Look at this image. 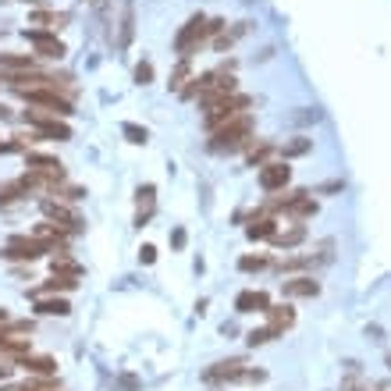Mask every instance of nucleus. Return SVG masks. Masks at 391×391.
I'll list each match as a JSON object with an SVG mask.
<instances>
[{
	"mask_svg": "<svg viewBox=\"0 0 391 391\" xmlns=\"http://www.w3.org/2000/svg\"><path fill=\"white\" fill-rule=\"evenodd\" d=\"M253 114L249 110H242L239 118H232L228 125H220V128H213L210 132V143H206V150L210 153H235V150H246L249 143H253Z\"/></svg>",
	"mask_w": 391,
	"mask_h": 391,
	"instance_id": "obj_1",
	"label": "nucleus"
},
{
	"mask_svg": "<svg viewBox=\"0 0 391 391\" xmlns=\"http://www.w3.org/2000/svg\"><path fill=\"white\" fill-rule=\"evenodd\" d=\"M22 114L39 132V139H58V143L72 139V125L65 118H58V114H46V110H39V107H29V110H22Z\"/></svg>",
	"mask_w": 391,
	"mask_h": 391,
	"instance_id": "obj_2",
	"label": "nucleus"
},
{
	"mask_svg": "<svg viewBox=\"0 0 391 391\" xmlns=\"http://www.w3.org/2000/svg\"><path fill=\"white\" fill-rule=\"evenodd\" d=\"M29 107H43L46 114H58V118H72L75 114V103L68 93L61 89H32V93H22Z\"/></svg>",
	"mask_w": 391,
	"mask_h": 391,
	"instance_id": "obj_3",
	"label": "nucleus"
},
{
	"mask_svg": "<svg viewBox=\"0 0 391 391\" xmlns=\"http://www.w3.org/2000/svg\"><path fill=\"white\" fill-rule=\"evenodd\" d=\"M246 107H253V100L242 96V93H235V96H228V100H220V103L206 107V110H203V125L213 132V128H220V125H228L232 118H239Z\"/></svg>",
	"mask_w": 391,
	"mask_h": 391,
	"instance_id": "obj_4",
	"label": "nucleus"
},
{
	"mask_svg": "<svg viewBox=\"0 0 391 391\" xmlns=\"http://www.w3.org/2000/svg\"><path fill=\"white\" fill-rule=\"evenodd\" d=\"M46 253H53V249H50L46 242L32 239V235H11L8 246L0 249V256H4V260H15V263H32V260H39V256H46Z\"/></svg>",
	"mask_w": 391,
	"mask_h": 391,
	"instance_id": "obj_5",
	"label": "nucleus"
},
{
	"mask_svg": "<svg viewBox=\"0 0 391 391\" xmlns=\"http://www.w3.org/2000/svg\"><path fill=\"white\" fill-rule=\"evenodd\" d=\"M39 210H43V217L50 220V225L65 228L68 235H79V232L86 228V220H82L68 203H61V199H39Z\"/></svg>",
	"mask_w": 391,
	"mask_h": 391,
	"instance_id": "obj_6",
	"label": "nucleus"
},
{
	"mask_svg": "<svg viewBox=\"0 0 391 391\" xmlns=\"http://www.w3.org/2000/svg\"><path fill=\"white\" fill-rule=\"evenodd\" d=\"M203 39H210V36H206V15H192V18L182 25V32L175 36L178 58H192V50H196Z\"/></svg>",
	"mask_w": 391,
	"mask_h": 391,
	"instance_id": "obj_7",
	"label": "nucleus"
},
{
	"mask_svg": "<svg viewBox=\"0 0 391 391\" xmlns=\"http://www.w3.org/2000/svg\"><path fill=\"white\" fill-rule=\"evenodd\" d=\"M246 366H249V363H246L242 356L220 359V363H213V366L203 370V380H206V384H235V380L246 377Z\"/></svg>",
	"mask_w": 391,
	"mask_h": 391,
	"instance_id": "obj_8",
	"label": "nucleus"
},
{
	"mask_svg": "<svg viewBox=\"0 0 391 391\" xmlns=\"http://www.w3.org/2000/svg\"><path fill=\"white\" fill-rule=\"evenodd\" d=\"M25 36L32 39L36 46V61H61L65 58V43L58 39V32H50V29H25Z\"/></svg>",
	"mask_w": 391,
	"mask_h": 391,
	"instance_id": "obj_9",
	"label": "nucleus"
},
{
	"mask_svg": "<svg viewBox=\"0 0 391 391\" xmlns=\"http://www.w3.org/2000/svg\"><path fill=\"white\" fill-rule=\"evenodd\" d=\"M289 182H292L289 160H267V164L260 167V189H263V192H285Z\"/></svg>",
	"mask_w": 391,
	"mask_h": 391,
	"instance_id": "obj_10",
	"label": "nucleus"
},
{
	"mask_svg": "<svg viewBox=\"0 0 391 391\" xmlns=\"http://www.w3.org/2000/svg\"><path fill=\"white\" fill-rule=\"evenodd\" d=\"M281 292L289 299H313V296H320V281L313 274H296L289 281H281Z\"/></svg>",
	"mask_w": 391,
	"mask_h": 391,
	"instance_id": "obj_11",
	"label": "nucleus"
},
{
	"mask_svg": "<svg viewBox=\"0 0 391 391\" xmlns=\"http://www.w3.org/2000/svg\"><path fill=\"white\" fill-rule=\"evenodd\" d=\"M246 235L253 239V242H274V235H277V220L270 217V213H253L249 217V225H246Z\"/></svg>",
	"mask_w": 391,
	"mask_h": 391,
	"instance_id": "obj_12",
	"label": "nucleus"
},
{
	"mask_svg": "<svg viewBox=\"0 0 391 391\" xmlns=\"http://www.w3.org/2000/svg\"><path fill=\"white\" fill-rule=\"evenodd\" d=\"M285 213H289L292 220H306V217H313V213H317V199H313L306 189H296V192L289 196Z\"/></svg>",
	"mask_w": 391,
	"mask_h": 391,
	"instance_id": "obj_13",
	"label": "nucleus"
},
{
	"mask_svg": "<svg viewBox=\"0 0 391 391\" xmlns=\"http://www.w3.org/2000/svg\"><path fill=\"white\" fill-rule=\"evenodd\" d=\"M235 310L239 313H267L270 310V296L267 292H256V289H246L235 296Z\"/></svg>",
	"mask_w": 391,
	"mask_h": 391,
	"instance_id": "obj_14",
	"label": "nucleus"
},
{
	"mask_svg": "<svg viewBox=\"0 0 391 391\" xmlns=\"http://www.w3.org/2000/svg\"><path fill=\"white\" fill-rule=\"evenodd\" d=\"M0 72H8V75L36 72V53H11V50H4V53H0Z\"/></svg>",
	"mask_w": 391,
	"mask_h": 391,
	"instance_id": "obj_15",
	"label": "nucleus"
},
{
	"mask_svg": "<svg viewBox=\"0 0 391 391\" xmlns=\"http://www.w3.org/2000/svg\"><path fill=\"white\" fill-rule=\"evenodd\" d=\"M79 289V277H61V274H53L50 281H43L39 289H32V296L36 299H43V296H65V292H75Z\"/></svg>",
	"mask_w": 391,
	"mask_h": 391,
	"instance_id": "obj_16",
	"label": "nucleus"
},
{
	"mask_svg": "<svg viewBox=\"0 0 391 391\" xmlns=\"http://www.w3.org/2000/svg\"><path fill=\"white\" fill-rule=\"evenodd\" d=\"M18 366H25L32 377H53V373H58V359H53V356H22L18 359Z\"/></svg>",
	"mask_w": 391,
	"mask_h": 391,
	"instance_id": "obj_17",
	"label": "nucleus"
},
{
	"mask_svg": "<svg viewBox=\"0 0 391 391\" xmlns=\"http://www.w3.org/2000/svg\"><path fill=\"white\" fill-rule=\"evenodd\" d=\"M296 324V310L285 303V306H270L267 310V327L274 331V334H285L289 327Z\"/></svg>",
	"mask_w": 391,
	"mask_h": 391,
	"instance_id": "obj_18",
	"label": "nucleus"
},
{
	"mask_svg": "<svg viewBox=\"0 0 391 391\" xmlns=\"http://www.w3.org/2000/svg\"><path fill=\"white\" fill-rule=\"evenodd\" d=\"M153 196H157V185L153 182H146V185H139V192H135V203H139V213H135V225L143 228L146 220L153 217Z\"/></svg>",
	"mask_w": 391,
	"mask_h": 391,
	"instance_id": "obj_19",
	"label": "nucleus"
},
{
	"mask_svg": "<svg viewBox=\"0 0 391 391\" xmlns=\"http://www.w3.org/2000/svg\"><path fill=\"white\" fill-rule=\"evenodd\" d=\"M36 313L39 317H68L72 303L61 299V296H43V299H36Z\"/></svg>",
	"mask_w": 391,
	"mask_h": 391,
	"instance_id": "obj_20",
	"label": "nucleus"
},
{
	"mask_svg": "<svg viewBox=\"0 0 391 391\" xmlns=\"http://www.w3.org/2000/svg\"><path fill=\"white\" fill-rule=\"evenodd\" d=\"M274 150H277V146H274L270 139H253V143L246 146V164H249V167H263V164L270 160Z\"/></svg>",
	"mask_w": 391,
	"mask_h": 391,
	"instance_id": "obj_21",
	"label": "nucleus"
},
{
	"mask_svg": "<svg viewBox=\"0 0 391 391\" xmlns=\"http://www.w3.org/2000/svg\"><path fill=\"white\" fill-rule=\"evenodd\" d=\"M29 25H46L50 32H58V29L68 25V15L65 11H32L29 15Z\"/></svg>",
	"mask_w": 391,
	"mask_h": 391,
	"instance_id": "obj_22",
	"label": "nucleus"
},
{
	"mask_svg": "<svg viewBox=\"0 0 391 391\" xmlns=\"http://www.w3.org/2000/svg\"><path fill=\"white\" fill-rule=\"evenodd\" d=\"M32 192L25 189V182L22 178H15V182H4L0 185V206H11V203H18V199H29Z\"/></svg>",
	"mask_w": 391,
	"mask_h": 391,
	"instance_id": "obj_23",
	"label": "nucleus"
},
{
	"mask_svg": "<svg viewBox=\"0 0 391 391\" xmlns=\"http://www.w3.org/2000/svg\"><path fill=\"white\" fill-rule=\"evenodd\" d=\"M310 150H313V139H306V135H296V139H289V143H281V146H277V153H281V160L306 157Z\"/></svg>",
	"mask_w": 391,
	"mask_h": 391,
	"instance_id": "obj_24",
	"label": "nucleus"
},
{
	"mask_svg": "<svg viewBox=\"0 0 391 391\" xmlns=\"http://www.w3.org/2000/svg\"><path fill=\"white\" fill-rule=\"evenodd\" d=\"M299 242H306V225H292L289 232H277L274 235V246L277 249H296Z\"/></svg>",
	"mask_w": 391,
	"mask_h": 391,
	"instance_id": "obj_25",
	"label": "nucleus"
},
{
	"mask_svg": "<svg viewBox=\"0 0 391 391\" xmlns=\"http://www.w3.org/2000/svg\"><path fill=\"white\" fill-rule=\"evenodd\" d=\"M68 249H61L58 256L50 260V267H53V274H61V277H82V267L72 260V256H65Z\"/></svg>",
	"mask_w": 391,
	"mask_h": 391,
	"instance_id": "obj_26",
	"label": "nucleus"
},
{
	"mask_svg": "<svg viewBox=\"0 0 391 391\" xmlns=\"http://www.w3.org/2000/svg\"><path fill=\"white\" fill-rule=\"evenodd\" d=\"M246 29H249V22H239L235 29H225L220 36H213V46H217V50H228L235 39H242V36H246Z\"/></svg>",
	"mask_w": 391,
	"mask_h": 391,
	"instance_id": "obj_27",
	"label": "nucleus"
},
{
	"mask_svg": "<svg viewBox=\"0 0 391 391\" xmlns=\"http://www.w3.org/2000/svg\"><path fill=\"white\" fill-rule=\"evenodd\" d=\"M270 263H274V260H270L267 253H256V256H253V253H246V256L239 260V270H246V274H253V270H256V274H260V270H267Z\"/></svg>",
	"mask_w": 391,
	"mask_h": 391,
	"instance_id": "obj_28",
	"label": "nucleus"
},
{
	"mask_svg": "<svg viewBox=\"0 0 391 391\" xmlns=\"http://www.w3.org/2000/svg\"><path fill=\"white\" fill-rule=\"evenodd\" d=\"M132 32H135V11H132V4H125V11H121V36H118V46H128V43H132Z\"/></svg>",
	"mask_w": 391,
	"mask_h": 391,
	"instance_id": "obj_29",
	"label": "nucleus"
},
{
	"mask_svg": "<svg viewBox=\"0 0 391 391\" xmlns=\"http://www.w3.org/2000/svg\"><path fill=\"white\" fill-rule=\"evenodd\" d=\"M185 82H189V58H178V65H175L171 82H167V86H171L175 93H182V89H185Z\"/></svg>",
	"mask_w": 391,
	"mask_h": 391,
	"instance_id": "obj_30",
	"label": "nucleus"
},
{
	"mask_svg": "<svg viewBox=\"0 0 391 391\" xmlns=\"http://www.w3.org/2000/svg\"><path fill=\"white\" fill-rule=\"evenodd\" d=\"M121 132L128 135V143H135V146H146L150 143V132L143 128V125H135V121H125L121 125Z\"/></svg>",
	"mask_w": 391,
	"mask_h": 391,
	"instance_id": "obj_31",
	"label": "nucleus"
},
{
	"mask_svg": "<svg viewBox=\"0 0 391 391\" xmlns=\"http://www.w3.org/2000/svg\"><path fill=\"white\" fill-rule=\"evenodd\" d=\"M342 391H370V384L359 377V370H349V373L342 377Z\"/></svg>",
	"mask_w": 391,
	"mask_h": 391,
	"instance_id": "obj_32",
	"label": "nucleus"
},
{
	"mask_svg": "<svg viewBox=\"0 0 391 391\" xmlns=\"http://www.w3.org/2000/svg\"><path fill=\"white\" fill-rule=\"evenodd\" d=\"M274 338H277V334H274L270 327H256V331L246 334V342H249L253 349H256V345H267V342H274Z\"/></svg>",
	"mask_w": 391,
	"mask_h": 391,
	"instance_id": "obj_33",
	"label": "nucleus"
},
{
	"mask_svg": "<svg viewBox=\"0 0 391 391\" xmlns=\"http://www.w3.org/2000/svg\"><path fill=\"white\" fill-rule=\"evenodd\" d=\"M58 192H61V199H68V203H79V199L86 196L82 185H68V182H61L58 189H53V196H58Z\"/></svg>",
	"mask_w": 391,
	"mask_h": 391,
	"instance_id": "obj_34",
	"label": "nucleus"
},
{
	"mask_svg": "<svg viewBox=\"0 0 391 391\" xmlns=\"http://www.w3.org/2000/svg\"><path fill=\"white\" fill-rule=\"evenodd\" d=\"M135 82H139V86H150V82H153V65H150V61H139V65H135Z\"/></svg>",
	"mask_w": 391,
	"mask_h": 391,
	"instance_id": "obj_35",
	"label": "nucleus"
},
{
	"mask_svg": "<svg viewBox=\"0 0 391 391\" xmlns=\"http://www.w3.org/2000/svg\"><path fill=\"white\" fill-rule=\"evenodd\" d=\"M18 150H25V146H22V143H15L11 135H8V139H0V157H8V153H18Z\"/></svg>",
	"mask_w": 391,
	"mask_h": 391,
	"instance_id": "obj_36",
	"label": "nucleus"
},
{
	"mask_svg": "<svg viewBox=\"0 0 391 391\" xmlns=\"http://www.w3.org/2000/svg\"><path fill=\"white\" fill-rule=\"evenodd\" d=\"M242 380H249V384H263V380H267V373H263V370H246V377H242Z\"/></svg>",
	"mask_w": 391,
	"mask_h": 391,
	"instance_id": "obj_37",
	"label": "nucleus"
},
{
	"mask_svg": "<svg viewBox=\"0 0 391 391\" xmlns=\"http://www.w3.org/2000/svg\"><path fill=\"white\" fill-rule=\"evenodd\" d=\"M139 260H143V263H153V260H157V249H153V246H143V249H139Z\"/></svg>",
	"mask_w": 391,
	"mask_h": 391,
	"instance_id": "obj_38",
	"label": "nucleus"
},
{
	"mask_svg": "<svg viewBox=\"0 0 391 391\" xmlns=\"http://www.w3.org/2000/svg\"><path fill=\"white\" fill-rule=\"evenodd\" d=\"M11 334H15V324H11V320H8V324H0V342H8Z\"/></svg>",
	"mask_w": 391,
	"mask_h": 391,
	"instance_id": "obj_39",
	"label": "nucleus"
},
{
	"mask_svg": "<svg viewBox=\"0 0 391 391\" xmlns=\"http://www.w3.org/2000/svg\"><path fill=\"white\" fill-rule=\"evenodd\" d=\"M338 189H345V185H342V182H327V185H320L317 192H338Z\"/></svg>",
	"mask_w": 391,
	"mask_h": 391,
	"instance_id": "obj_40",
	"label": "nucleus"
},
{
	"mask_svg": "<svg viewBox=\"0 0 391 391\" xmlns=\"http://www.w3.org/2000/svg\"><path fill=\"white\" fill-rule=\"evenodd\" d=\"M0 121H11V107H4V103H0Z\"/></svg>",
	"mask_w": 391,
	"mask_h": 391,
	"instance_id": "obj_41",
	"label": "nucleus"
},
{
	"mask_svg": "<svg viewBox=\"0 0 391 391\" xmlns=\"http://www.w3.org/2000/svg\"><path fill=\"white\" fill-rule=\"evenodd\" d=\"M373 391H391V384H387V380H380V384H373Z\"/></svg>",
	"mask_w": 391,
	"mask_h": 391,
	"instance_id": "obj_42",
	"label": "nucleus"
},
{
	"mask_svg": "<svg viewBox=\"0 0 391 391\" xmlns=\"http://www.w3.org/2000/svg\"><path fill=\"white\" fill-rule=\"evenodd\" d=\"M11 377V366H0V380H8Z\"/></svg>",
	"mask_w": 391,
	"mask_h": 391,
	"instance_id": "obj_43",
	"label": "nucleus"
},
{
	"mask_svg": "<svg viewBox=\"0 0 391 391\" xmlns=\"http://www.w3.org/2000/svg\"><path fill=\"white\" fill-rule=\"evenodd\" d=\"M8 320H11V317H8V310H4V306H0V324H8Z\"/></svg>",
	"mask_w": 391,
	"mask_h": 391,
	"instance_id": "obj_44",
	"label": "nucleus"
},
{
	"mask_svg": "<svg viewBox=\"0 0 391 391\" xmlns=\"http://www.w3.org/2000/svg\"><path fill=\"white\" fill-rule=\"evenodd\" d=\"M387 370H391V352H387Z\"/></svg>",
	"mask_w": 391,
	"mask_h": 391,
	"instance_id": "obj_45",
	"label": "nucleus"
},
{
	"mask_svg": "<svg viewBox=\"0 0 391 391\" xmlns=\"http://www.w3.org/2000/svg\"><path fill=\"white\" fill-rule=\"evenodd\" d=\"M36 4H39V0H36Z\"/></svg>",
	"mask_w": 391,
	"mask_h": 391,
	"instance_id": "obj_46",
	"label": "nucleus"
}]
</instances>
